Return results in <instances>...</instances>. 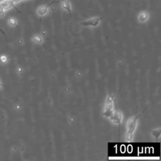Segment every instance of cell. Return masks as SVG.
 Wrapping results in <instances>:
<instances>
[{
	"label": "cell",
	"mask_w": 161,
	"mask_h": 161,
	"mask_svg": "<svg viewBox=\"0 0 161 161\" xmlns=\"http://www.w3.org/2000/svg\"><path fill=\"white\" fill-rule=\"evenodd\" d=\"M160 132H161V130L160 128H158V129H155L153 130L152 131V136L156 139L157 140L160 136Z\"/></svg>",
	"instance_id": "cell-9"
},
{
	"label": "cell",
	"mask_w": 161,
	"mask_h": 161,
	"mask_svg": "<svg viewBox=\"0 0 161 161\" xmlns=\"http://www.w3.org/2000/svg\"><path fill=\"white\" fill-rule=\"evenodd\" d=\"M109 119L113 123L120 125L121 123V121L123 119V114L119 111H114L112 115L109 117Z\"/></svg>",
	"instance_id": "cell-4"
},
{
	"label": "cell",
	"mask_w": 161,
	"mask_h": 161,
	"mask_svg": "<svg viewBox=\"0 0 161 161\" xmlns=\"http://www.w3.org/2000/svg\"><path fill=\"white\" fill-rule=\"evenodd\" d=\"M21 0H13V1L14 2V3L15 4V3H19V2H20Z\"/></svg>",
	"instance_id": "cell-14"
},
{
	"label": "cell",
	"mask_w": 161,
	"mask_h": 161,
	"mask_svg": "<svg viewBox=\"0 0 161 161\" xmlns=\"http://www.w3.org/2000/svg\"><path fill=\"white\" fill-rule=\"evenodd\" d=\"M114 102V96L111 93H109L107 97L106 103L104 105V112H103V114L107 118H109V117L112 115L114 111H113Z\"/></svg>",
	"instance_id": "cell-2"
},
{
	"label": "cell",
	"mask_w": 161,
	"mask_h": 161,
	"mask_svg": "<svg viewBox=\"0 0 161 161\" xmlns=\"http://www.w3.org/2000/svg\"><path fill=\"white\" fill-rule=\"evenodd\" d=\"M32 38H33V40L37 43H42L43 42L42 37L39 35H33Z\"/></svg>",
	"instance_id": "cell-10"
},
{
	"label": "cell",
	"mask_w": 161,
	"mask_h": 161,
	"mask_svg": "<svg viewBox=\"0 0 161 161\" xmlns=\"http://www.w3.org/2000/svg\"><path fill=\"white\" fill-rule=\"evenodd\" d=\"M0 60L2 63H5L7 62L8 60V58H7V57L6 55H1L0 57Z\"/></svg>",
	"instance_id": "cell-12"
},
{
	"label": "cell",
	"mask_w": 161,
	"mask_h": 161,
	"mask_svg": "<svg viewBox=\"0 0 161 161\" xmlns=\"http://www.w3.org/2000/svg\"><path fill=\"white\" fill-rule=\"evenodd\" d=\"M0 3L4 11L10 9L11 8H14L17 11H18V9L15 7L14 3L13 0H2L0 1Z\"/></svg>",
	"instance_id": "cell-5"
},
{
	"label": "cell",
	"mask_w": 161,
	"mask_h": 161,
	"mask_svg": "<svg viewBox=\"0 0 161 161\" xmlns=\"http://www.w3.org/2000/svg\"><path fill=\"white\" fill-rule=\"evenodd\" d=\"M143 113H141L138 115L131 117L128 119L126 123V132L125 134V139L127 142H130L132 141L133 138V135L135 131L138 119L140 118V116Z\"/></svg>",
	"instance_id": "cell-1"
},
{
	"label": "cell",
	"mask_w": 161,
	"mask_h": 161,
	"mask_svg": "<svg viewBox=\"0 0 161 161\" xmlns=\"http://www.w3.org/2000/svg\"><path fill=\"white\" fill-rule=\"evenodd\" d=\"M148 18V13L147 11H142L138 15V20L140 22L145 21Z\"/></svg>",
	"instance_id": "cell-8"
},
{
	"label": "cell",
	"mask_w": 161,
	"mask_h": 161,
	"mask_svg": "<svg viewBox=\"0 0 161 161\" xmlns=\"http://www.w3.org/2000/svg\"><path fill=\"white\" fill-rule=\"evenodd\" d=\"M103 19L101 17H94L90 19H88L87 20H85L84 21H82L80 23V25L84 26H97L99 21Z\"/></svg>",
	"instance_id": "cell-3"
},
{
	"label": "cell",
	"mask_w": 161,
	"mask_h": 161,
	"mask_svg": "<svg viewBox=\"0 0 161 161\" xmlns=\"http://www.w3.org/2000/svg\"><path fill=\"white\" fill-rule=\"evenodd\" d=\"M4 15V10L3 9L1 4V3H0V17H2Z\"/></svg>",
	"instance_id": "cell-13"
},
{
	"label": "cell",
	"mask_w": 161,
	"mask_h": 161,
	"mask_svg": "<svg viewBox=\"0 0 161 161\" xmlns=\"http://www.w3.org/2000/svg\"><path fill=\"white\" fill-rule=\"evenodd\" d=\"M58 1H53V2H52L50 3H49L48 4H47V5H42V6H40L38 8L37 10H36V12H37V14L40 16H44L45 14H47V11H48V8H49V6H50L52 4H53V3H57Z\"/></svg>",
	"instance_id": "cell-6"
},
{
	"label": "cell",
	"mask_w": 161,
	"mask_h": 161,
	"mask_svg": "<svg viewBox=\"0 0 161 161\" xmlns=\"http://www.w3.org/2000/svg\"><path fill=\"white\" fill-rule=\"evenodd\" d=\"M8 23L11 26H16L17 25V21L14 18H9L8 19Z\"/></svg>",
	"instance_id": "cell-11"
},
{
	"label": "cell",
	"mask_w": 161,
	"mask_h": 161,
	"mask_svg": "<svg viewBox=\"0 0 161 161\" xmlns=\"http://www.w3.org/2000/svg\"><path fill=\"white\" fill-rule=\"evenodd\" d=\"M1 87V84L0 83V87Z\"/></svg>",
	"instance_id": "cell-15"
},
{
	"label": "cell",
	"mask_w": 161,
	"mask_h": 161,
	"mask_svg": "<svg viewBox=\"0 0 161 161\" xmlns=\"http://www.w3.org/2000/svg\"><path fill=\"white\" fill-rule=\"evenodd\" d=\"M61 4L62 8L68 11L69 14L72 16V10H71V6L70 3L68 0H61Z\"/></svg>",
	"instance_id": "cell-7"
}]
</instances>
